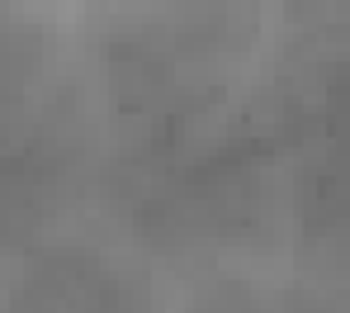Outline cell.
<instances>
[{"instance_id":"1","label":"cell","mask_w":350,"mask_h":313,"mask_svg":"<svg viewBox=\"0 0 350 313\" xmlns=\"http://www.w3.org/2000/svg\"><path fill=\"white\" fill-rule=\"evenodd\" d=\"M14 313H133V304L109 271L71 261L66 271H48L43 280L33 275Z\"/></svg>"}]
</instances>
